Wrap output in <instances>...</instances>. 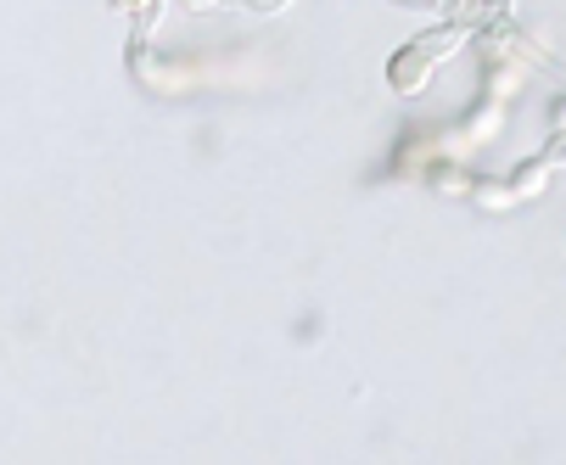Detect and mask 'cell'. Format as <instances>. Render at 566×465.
I'll list each match as a JSON object with an SVG mask.
<instances>
[{
    "mask_svg": "<svg viewBox=\"0 0 566 465\" xmlns=\"http://www.w3.org/2000/svg\"><path fill=\"white\" fill-rule=\"evenodd\" d=\"M427 80H432V56H427L421 45L398 51V56L387 62V85H392L398 96H421V91H427Z\"/></svg>",
    "mask_w": 566,
    "mask_h": 465,
    "instance_id": "1",
    "label": "cell"
},
{
    "mask_svg": "<svg viewBox=\"0 0 566 465\" xmlns=\"http://www.w3.org/2000/svg\"><path fill=\"white\" fill-rule=\"evenodd\" d=\"M460 40H465V29H438V34H421L416 45L438 62V56H449V51H460Z\"/></svg>",
    "mask_w": 566,
    "mask_h": 465,
    "instance_id": "2",
    "label": "cell"
},
{
    "mask_svg": "<svg viewBox=\"0 0 566 465\" xmlns=\"http://www.w3.org/2000/svg\"><path fill=\"white\" fill-rule=\"evenodd\" d=\"M544 180H549V163H527V169H516L511 191L516 197H533V191H544Z\"/></svg>",
    "mask_w": 566,
    "mask_h": 465,
    "instance_id": "3",
    "label": "cell"
},
{
    "mask_svg": "<svg viewBox=\"0 0 566 465\" xmlns=\"http://www.w3.org/2000/svg\"><path fill=\"white\" fill-rule=\"evenodd\" d=\"M476 197L489 202L494 213H500V208H511V191H505V186H476Z\"/></svg>",
    "mask_w": 566,
    "mask_h": 465,
    "instance_id": "4",
    "label": "cell"
},
{
    "mask_svg": "<svg viewBox=\"0 0 566 465\" xmlns=\"http://www.w3.org/2000/svg\"><path fill=\"white\" fill-rule=\"evenodd\" d=\"M107 7H113V12H140L146 0H107Z\"/></svg>",
    "mask_w": 566,
    "mask_h": 465,
    "instance_id": "5",
    "label": "cell"
},
{
    "mask_svg": "<svg viewBox=\"0 0 566 465\" xmlns=\"http://www.w3.org/2000/svg\"><path fill=\"white\" fill-rule=\"evenodd\" d=\"M186 12H208V7H219V0H180Z\"/></svg>",
    "mask_w": 566,
    "mask_h": 465,
    "instance_id": "6",
    "label": "cell"
},
{
    "mask_svg": "<svg viewBox=\"0 0 566 465\" xmlns=\"http://www.w3.org/2000/svg\"><path fill=\"white\" fill-rule=\"evenodd\" d=\"M253 7H264V12H275V7H281V0H253Z\"/></svg>",
    "mask_w": 566,
    "mask_h": 465,
    "instance_id": "7",
    "label": "cell"
},
{
    "mask_svg": "<svg viewBox=\"0 0 566 465\" xmlns=\"http://www.w3.org/2000/svg\"><path fill=\"white\" fill-rule=\"evenodd\" d=\"M555 124H560V129H566V102H560V107H555Z\"/></svg>",
    "mask_w": 566,
    "mask_h": 465,
    "instance_id": "8",
    "label": "cell"
}]
</instances>
